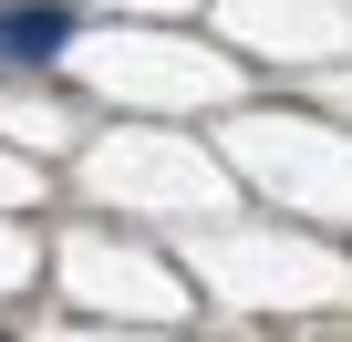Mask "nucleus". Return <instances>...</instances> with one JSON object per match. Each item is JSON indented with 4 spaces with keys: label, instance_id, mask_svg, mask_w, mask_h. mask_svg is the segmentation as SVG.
Masks as SVG:
<instances>
[{
    "label": "nucleus",
    "instance_id": "f257e3e1",
    "mask_svg": "<svg viewBox=\"0 0 352 342\" xmlns=\"http://www.w3.org/2000/svg\"><path fill=\"white\" fill-rule=\"evenodd\" d=\"M73 42V11L63 0H21V11H0V63H52Z\"/></svg>",
    "mask_w": 352,
    "mask_h": 342
}]
</instances>
